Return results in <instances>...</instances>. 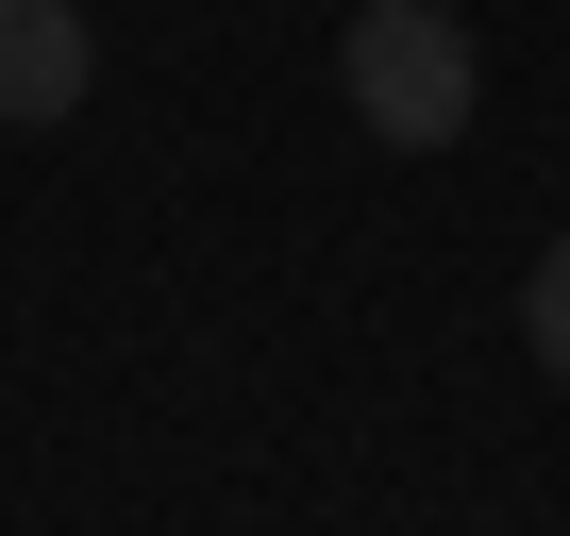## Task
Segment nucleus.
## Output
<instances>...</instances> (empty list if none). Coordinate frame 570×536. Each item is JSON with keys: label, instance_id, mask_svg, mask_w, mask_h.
Instances as JSON below:
<instances>
[{"label": "nucleus", "instance_id": "1", "mask_svg": "<svg viewBox=\"0 0 570 536\" xmlns=\"http://www.w3.org/2000/svg\"><path fill=\"white\" fill-rule=\"evenodd\" d=\"M336 101H353L370 151H453L487 118V51H470L453 0H353L336 18Z\"/></svg>", "mask_w": 570, "mask_h": 536}, {"label": "nucleus", "instance_id": "2", "mask_svg": "<svg viewBox=\"0 0 570 536\" xmlns=\"http://www.w3.org/2000/svg\"><path fill=\"white\" fill-rule=\"evenodd\" d=\"M85 85H101L85 0H0V135H51V118H85Z\"/></svg>", "mask_w": 570, "mask_h": 536}, {"label": "nucleus", "instance_id": "3", "mask_svg": "<svg viewBox=\"0 0 570 536\" xmlns=\"http://www.w3.org/2000/svg\"><path fill=\"white\" fill-rule=\"evenodd\" d=\"M520 353H537V369L570 386V235H553V251L520 268Z\"/></svg>", "mask_w": 570, "mask_h": 536}]
</instances>
